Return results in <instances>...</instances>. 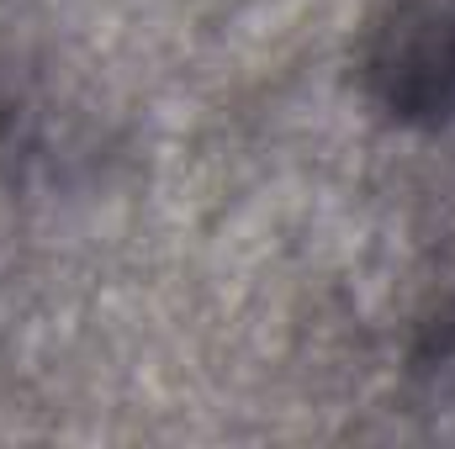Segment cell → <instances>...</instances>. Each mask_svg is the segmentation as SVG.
Instances as JSON below:
<instances>
[{"instance_id": "obj_1", "label": "cell", "mask_w": 455, "mask_h": 449, "mask_svg": "<svg viewBox=\"0 0 455 449\" xmlns=\"http://www.w3.org/2000/svg\"><path fill=\"white\" fill-rule=\"evenodd\" d=\"M360 80L397 127H455V0H387L365 32Z\"/></svg>"}, {"instance_id": "obj_2", "label": "cell", "mask_w": 455, "mask_h": 449, "mask_svg": "<svg viewBox=\"0 0 455 449\" xmlns=\"http://www.w3.org/2000/svg\"><path fill=\"white\" fill-rule=\"evenodd\" d=\"M408 413L429 439L455 445V318H445L408 370Z\"/></svg>"}]
</instances>
